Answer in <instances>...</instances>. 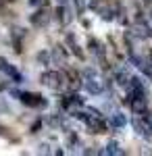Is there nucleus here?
<instances>
[{"label": "nucleus", "instance_id": "9b49d317", "mask_svg": "<svg viewBox=\"0 0 152 156\" xmlns=\"http://www.w3.org/2000/svg\"><path fill=\"white\" fill-rule=\"evenodd\" d=\"M148 27H150V31H152V12L148 15Z\"/></svg>", "mask_w": 152, "mask_h": 156}, {"label": "nucleus", "instance_id": "423d86ee", "mask_svg": "<svg viewBox=\"0 0 152 156\" xmlns=\"http://www.w3.org/2000/svg\"><path fill=\"white\" fill-rule=\"evenodd\" d=\"M104 154L108 156H119V154H123V150H121V146L117 144V142H108L104 148Z\"/></svg>", "mask_w": 152, "mask_h": 156}, {"label": "nucleus", "instance_id": "0eeeda50", "mask_svg": "<svg viewBox=\"0 0 152 156\" xmlns=\"http://www.w3.org/2000/svg\"><path fill=\"white\" fill-rule=\"evenodd\" d=\"M0 69H2V71L6 73V75H11V77H15V79L19 77V73H17V69H15V67H11V65H9L6 60H0Z\"/></svg>", "mask_w": 152, "mask_h": 156}, {"label": "nucleus", "instance_id": "f03ea898", "mask_svg": "<svg viewBox=\"0 0 152 156\" xmlns=\"http://www.w3.org/2000/svg\"><path fill=\"white\" fill-rule=\"evenodd\" d=\"M79 119L92 129L94 133H100L102 129H104V121H102V117L98 115V112H94V110H88V112H79Z\"/></svg>", "mask_w": 152, "mask_h": 156}, {"label": "nucleus", "instance_id": "6e6552de", "mask_svg": "<svg viewBox=\"0 0 152 156\" xmlns=\"http://www.w3.org/2000/svg\"><path fill=\"white\" fill-rule=\"evenodd\" d=\"M110 117H113V119H110L113 127H123V125H125V117H123L121 112H113Z\"/></svg>", "mask_w": 152, "mask_h": 156}, {"label": "nucleus", "instance_id": "f257e3e1", "mask_svg": "<svg viewBox=\"0 0 152 156\" xmlns=\"http://www.w3.org/2000/svg\"><path fill=\"white\" fill-rule=\"evenodd\" d=\"M81 85L90 92V94H102V90H104V79L100 77L98 71L88 69V71L81 75Z\"/></svg>", "mask_w": 152, "mask_h": 156}, {"label": "nucleus", "instance_id": "7ed1b4c3", "mask_svg": "<svg viewBox=\"0 0 152 156\" xmlns=\"http://www.w3.org/2000/svg\"><path fill=\"white\" fill-rule=\"evenodd\" d=\"M42 83L50 87V90H63V85H65V75L59 71H48L42 75Z\"/></svg>", "mask_w": 152, "mask_h": 156}, {"label": "nucleus", "instance_id": "9d476101", "mask_svg": "<svg viewBox=\"0 0 152 156\" xmlns=\"http://www.w3.org/2000/svg\"><path fill=\"white\" fill-rule=\"evenodd\" d=\"M48 0H31V4H34V6H42V4H46Z\"/></svg>", "mask_w": 152, "mask_h": 156}, {"label": "nucleus", "instance_id": "f8f14e48", "mask_svg": "<svg viewBox=\"0 0 152 156\" xmlns=\"http://www.w3.org/2000/svg\"><path fill=\"white\" fill-rule=\"evenodd\" d=\"M144 2H150V0H144Z\"/></svg>", "mask_w": 152, "mask_h": 156}, {"label": "nucleus", "instance_id": "39448f33", "mask_svg": "<svg viewBox=\"0 0 152 156\" xmlns=\"http://www.w3.org/2000/svg\"><path fill=\"white\" fill-rule=\"evenodd\" d=\"M21 100L25 104H29V106H42L44 104V100L40 96H34V94H21Z\"/></svg>", "mask_w": 152, "mask_h": 156}, {"label": "nucleus", "instance_id": "20e7f679", "mask_svg": "<svg viewBox=\"0 0 152 156\" xmlns=\"http://www.w3.org/2000/svg\"><path fill=\"white\" fill-rule=\"evenodd\" d=\"M133 129H136V133H138L140 137H150L152 135L150 119H142V115L136 117V119H133Z\"/></svg>", "mask_w": 152, "mask_h": 156}, {"label": "nucleus", "instance_id": "1a4fd4ad", "mask_svg": "<svg viewBox=\"0 0 152 156\" xmlns=\"http://www.w3.org/2000/svg\"><path fill=\"white\" fill-rule=\"evenodd\" d=\"M46 21H48V12H44V11H40V12L34 17V23H35V25H44Z\"/></svg>", "mask_w": 152, "mask_h": 156}, {"label": "nucleus", "instance_id": "ddd939ff", "mask_svg": "<svg viewBox=\"0 0 152 156\" xmlns=\"http://www.w3.org/2000/svg\"><path fill=\"white\" fill-rule=\"evenodd\" d=\"M150 125H152V119H150Z\"/></svg>", "mask_w": 152, "mask_h": 156}]
</instances>
